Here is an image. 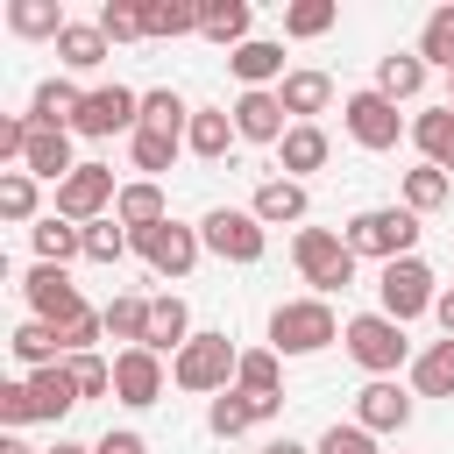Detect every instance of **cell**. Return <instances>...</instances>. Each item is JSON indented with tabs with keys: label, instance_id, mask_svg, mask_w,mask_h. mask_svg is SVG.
<instances>
[{
	"label": "cell",
	"instance_id": "6da1fadb",
	"mask_svg": "<svg viewBox=\"0 0 454 454\" xmlns=\"http://www.w3.org/2000/svg\"><path fill=\"white\" fill-rule=\"evenodd\" d=\"M291 262H298V277L312 284V298H333V291H348L355 284V248L340 241V227H298L291 234Z\"/></svg>",
	"mask_w": 454,
	"mask_h": 454
},
{
	"label": "cell",
	"instance_id": "7a4b0ae2",
	"mask_svg": "<svg viewBox=\"0 0 454 454\" xmlns=\"http://www.w3.org/2000/svg\"><path fill=\"white\" fill-rule=\"evenodd\" d=\"M340 241H348L355 255H369V262H397V255L419 248V213H411V206H362V213L340 227Z\"/></svg>",
	"mask_w": 454,
	"mask_h": 454
},
{
	"label": "cell",
	"instance_id": "3957f363",
	"mask_svg": "<svg viewBox=\"0 0 454 454\" xmlns=\"http://www.w3.org/2000/svg\"><path fill=\"white\" fill-rule=\"evenodd\" d=\"M340 326H348V319H333L326 298H284V305L270 312V348H277V355H319V348L340 340Z\"/></svg>",
	"mask_w": 454,
	"mask_h": 454
},
{
	"label": "cell",
	"instance_id": "277c9868",
	"mask_svg": "<svg viewBox=\"0 0 454 454\" xmlns=\"http://www.w3.org/2000/svg\"><path fill=\"white\" fill-rule=\"evenodd\" d=\"M234 369H241V348L227 333H192L184 355L170 362V383L192 397H220V390H234Z\"/></svg>",
	"mask_w": 454,
	"mask_h": 454
},
{
	"label": "cell",
	"instance_id": "5b68a950",
	"mask_svg": "<svg viewBox=\"0 0 454 454\" xmlns=\"http://www.w3.org/2000/svg\"><path fill=\"white\" fill-rule=\"evenodd\" d=\"M340 340H348L355 369H369V376H397V369L411 362V340H404V326H397L390 312H355V319L340 326Z\"/></svg>",
	"mask_w": 454,
	"mask_h": 454
},
{
	"label": "cell",
	"instance_id": "8992f818",
	"mask_svg": "<svg viewBox=\"0 0 454 454\" xmlns=\"http://www.w3.org/2000/svg\"><path fill=\"white\" fill-rule=\"evenodd\" d=\"M199 241H206V255H220V262H262L270 255V227L248 213V206H213L206 220H199Z\"/></svg>",
	"mask_w": 454,
	"mask_h": 454
},
{
	"label": "cell",
	"instance_id": "52a82bcc",
	"mask_svg": "<svg viewBox=\"0 0 454 454\" xmlns=\"http://www.w3.org/2000/svg\"><path fill=\"white\" fill-rule=\"evenodd\" d=\"M433 298H440V284H433V270L419 255H397V262L376 270V312H390L397 326H411L419 312H433Z\"/></svg>",
	"mask_w": 454,
	"mask_h": 454
},
{
	"label": "cell",
	"instance_id": "ba28073f",
	"mask_svg": "<svg viewBox=\"0 0 454 454\" xmlns=\"http://www.w3.org/2000/svg\"><path fill=\"white\" fill-rule=\"evenodd\" d=\"M340 128H348V142H355V149H369V156H383V149H397V135H411V128H404V114H397L376 85H362V92H348V99H340Z\"/></svg>",
	"mask_w": 454,
	"mask_h": 454
},
{
	"label": "cell",
	"instance_id": "9c48e42d",
	"mask_svg": "<svg viewBox=\"0 0 454 454\" xmlns=\"http://www.w3.org/2000/svg\"><path fill=\"white\" fill-rule=\"evenodd\" d=\"M135 128H142V92H128V85H92L85 106H78V121H71V135H85V142L135 135Z\"/></svg>",
	"mask_w": 454,
	"mask_h": 454
},
{
	"label": "cell",
	"instance_id": "30bf717a",
	"mask_svg": "<svg viewBox=\"0 0 454 454\" xmlns=\"http://www.w3.org/2000/svg\"><path fill=\"white\" fill-rule=\"evenodd\" d=\"M114 199H121L114 170H106V163H78V170L57 184V220L92 227V220H106V213H114Z\"/></svg>",
	"mask_w": 454,
	"mask_h": 454
},
{
	"label": "cell",
	"instance_id": "8fae6325",
	"mask_svg": "<svg viewBox=\"0 0 454 454\" xmlns=\"http://www.w3.org/2000/svg\"><path fill=\"white\" fill-rule=\"evenodd\" d=\"M135 255H142L156 277H192V262L206 255V241H199V227L163 220V227H142V234H135Z\"/></svg>",
	"mask_w": 454,
	"mask_h": 454
},
{
	"label": "cell",
	"instance_id": "7c38bea8",
	"mask_svg": "<svg viewBox=\"0 0 454 454\" xmlns=\"http://www.w3.org/2000/svg\"><path fill=\"white\" fill-rule=\"evenodd\" d=\"M21 298H28V312H35V319H50V326H71L78 312H92V305L78 298L71 270H57V262H35V270L21 277Z\"/></svg>",
	"mask_w": 454,
	"mask_h": 454
},
{
	"label": "cell",
	"instance_id": "4fadbf2b",
	"mask_svg": "<svg viewBox=\"0 0 454 454\" xmlns=\"http://www.w3.org/2000/svg\"><path fill=\"white\" fill-rule=\"evenodd\" d=\"M163 383H170V369H163L156 348H114V397L128 411H149L163 397Z\"/></svg>",
	"mask_w": 454,
	"mask_h": 454
},
{
	"label": "cell",
	"instance_id": "5bb4252c",
	"mask_svg": "<svg viewBox=\"0 0 454 454\" xmlns=\"http://www.w3.org/2000/svg\"><path fill=\"white\" fill-rule=\"evenodd\" d=\"M355 426H369V433H404V426H411V390H404L397 376H369V383L355 390Z\"/></svg>",
	"mask_w": 454,
	"mask_h": 454
},
{
	"label": "cell",
	"instance_id": "9a60e30c",
	"mask_svg": "<svg viewBox=\"0 0 454 454\" xmlns=\"http://www.w3.org/2000/svg\"><path fill=\"white\" fill-rule=\"evenodd\" d=\"M284 411V397H255V390H220L213 404H206V426L220 433V440H234V433H248V426H270Z\"/></svg>",
	"mask_w": 454,
	"mask_h": 454
},
{
	"label": "cell",
	"instance_id": "2e32d148",
	"mask_svg": "<svg viewBox=\"0 0 454 454\" xmlns=\"http://www.w3.org/2000/svg\"><path fill=\"white\" fill-rule=\"evenodd\" d=\"M227 71L241 78V92H277L291 71H284V43H270V35H248L234 57H227Z\"/></svg>",
	"mask_w": 454,
	"mask_h": 454
},
{
	"label": "cell",
	"instance_id": "e0dca14e",
	"mask_svg": "<svg viewBox=\"0 0 454 454\" xmlns=\"http://www.w3.org/2000/svg\"><path fill=\"white\" fill-rule=\"evenodd\" d=\"M227 114H234V135H241V142H270V149H277V142L291 135V114H284L277 92H241Z\"/></svg>",
	"mask_w": 454,
	"mask_h": 454
},
{
	"label": "cell",
	"instance_id": "ac0fdd59",
	"mask_svg": "<svg viewBox=\"0 0 454 454\" xmlns=\"http://www.w3.org/2000/svg\"><path fill=\"white\" fill-rule=\"evenodd\" d=\"M248 213H255L262 227H305L312 199H305V184H298V177H262V184H255V199H248Z\"/></svg>",
	"mask_w": 454,
	"mask_h": 454
},
{
	"label": "cell",
	"instance_id": "d6986e66",
	"mask_svg": "<svg viewBox=\"0 0 454 454\" xmlns=\"http://www.w3.org/2000/svg\"><path fill=\"white\" fill-rule=\"evenodd\" d=\"M326 156H333V142H326V128L319 121H291V135L277 142V163H284V177H312V170H326Z\"/></svg>",
	"mask_w": 454,
	"mask_h": 454
},
{
	"label": "cell",
	"instance_id": "ffe728a7",
	"mask_svg": "<svg viewBox=\"0 0 454 454\" xmlns=\"http://www.w3.org/2000/svg\"><path fill=\"white\" fill-rule=\"evenodd\" d=\"M192 333H199V326H192V305H184L177 291H156V298H149V348L177 362Z\"/></svg>",
	"mask_w": 454,
	"mask_h": 454
},
{
	"label": "cell",
	"instance_id": "44dd1931",
	"mask_svg": "<svg viewBox=\"0 0 454 454\" xmlns=\"http://www.w3.org/2000/svg\"><path fill=\"white\" fill-rule=\"evenodd\" d=\"M241 135H234V114L227 106H192V128H184V149L199 156V163H227V149H234Z\"/></svg>",
	"mask_w": 454,
	"mask_h": 454
},
{
	"label": "cell",
	"instance_id": "7402d4cb",
	"mask_svg": "<svg viewBox=\"0 0 454 454\" xmlns=\"http://www.w3.org/2000/svg\"><path fill=\"white\" fill-rule=\"evenodd\" d=\"M21 170H28L35 184H64V177L78 170V156H71V135H57V128H35V135H28V149H21Z\"/></svg>",
	"mask_w": 454,
	"mask_h": 454
},
{
	"label": "cell",
	"instance_id": "603a6c76",
	"mask_svg": "<svg viewBox=\"0 0 454 454\" xmlns=\"http://www.w3.org/2000/svg\"><path fill=\"white\" fill-rule=\"evenodd\" d=\"M78 106H85V92H78L71 78H43V85L28 92V121H35V128H57V135H71Z\"/></svg>",
	"mask_w": 454,
	"mask_h": 454
},
{
	"label": "cell",
	"instance_id": "cb8c5ba5",
	"mask_svg": "<svg viewBox=\"0 0 454 454\" xmlns=\"http://www.w3.org/2000/svg\"><path fill=\"white\" fill-rule=\"evenodd\" d=\"M114 220H121L128 234H142V227H163V220H170V199H163V184H156V177H135V184H121V199H114Z\"/></svg>",
	"mask_w": 454,
	"mask_h": 454
},
{
	"label": "cell",
	"instance_id": "d4e9b609",
	"mask_svg": "<svg viewBox=\"0 0 454 454\" xmlns=\"http://www.w3.org/2000/svg\"><path fill=\"white\" fill-rule=\"evenodd\" d=\"M7 355H14L28 376H35V369H57V362H64V333H57L50 319H21V326L7 333Z\"/></svg>",
	"mask_w": 454,
	"mask_h": 454
},
{
	"label": "cell",
	"instance_id": "484cf974",
	"mask_svg": "<svg viewBox=\"0 0 454 454\" xmlns=\"http://www.w3.org/2000/svg\"><path fill=\"white\" fill-rule=\"evenodd\" d=\"M248 21H255L248 0H199V35L206 43H227V57L248 43Z\"/></svg>",
	"mask_w": 454,
	"mask_h": 454
},
{
	"label": "cell",
	"instance_id": "4316f807",
	"mask_svg": "<svg viewBox=\"0 0 454 454\" xmlns=\"http://www.w3.org/2000/svg\"><path fill=\"white\" fill-rule=\"evenodd\" d=\"M376 92L397 106V99H419L426 92V57L419 50H390V57H376Z\"/></svg>",
	"mask_w": 454,
	"mask_h": 454
},
{
	"label": "cell",
	"instance_id": "83f0119b",
	"mask_svg": "<svg viewBox=\"0 0 454 454\" xmlns=\"http://www.w3.org/2000/svg\"><path fill=\"white\" fill-rule=\"evenodd\" d=\"M277 99H284V114H291V121H312V114H326V106H333V78L305 64V71H291V78L277 85Z\"/></svg>",
	"mask_w": 454,
	"mask_h": 454
},
{
	"label": "cell",
	"instance_id": "f1b7e54d",
	"mask_svg": "<svg viewBox=\"0 0 454 454\" xmlns=\"http://www.w3.org/2000/svg\"><path fill=\"white\" fill-rule=\"evenodd\" d=\"M99 312H106V340H121V348H149V298H142V291H114Z\"/></svg>",
	"mask_w": 454,
	"mask_h": 454
},
{
	"label": "cell",
	"instance_id": "f546056e",
	"mask_svg": "<svg viewBox=\"0 0 454 454\" xmlns=\"http://www.w3.org/2000/svg\"><path fill=\"white\" fill-rule=\"evenodd\" d=\"M411 142H419V156H426L433 170L454 177V106H426V114L411 121Z\"/></svg>",
	"mask_w": 454,
	"mask_h": 454
},
{
	"label": "cell",
	"instance_id": "4dcf8cb0",
	"mask_svg": "<svg viewBox=\"0 0 454 454\" xmlns=\"http://www.w3.org/2000/svg\"><path fill=\"white\" fill-rule=\"evenodd\" d=\"M7 28L28 35V43H57V35L71 28V14H64L57 0H7Z\"/></svg>",
	"mask_w": 454,
	"mask_h": 454
},
{
	"label": "cell",
	"instance_id": "1f68e13d",
	"mask_svg": "<svg viewBox=\"0 0 454 454\" xmlns=\"http://www.w3.org/2000/svg\"><path fill=\"white\" fill-rule=\"evenodd\" d=\"M106 50H114V43H106L99 21H71V28L57 35V64H64V71H99Z\"/></svg>",
	"mask_w": 454,
	"mask_h": 454
},
{
	"label": "cell",
	"instance_id": "d6a6232c",
	"mask_svg": "<svg viewBox=\"0 0 454 454\" xmlns=\"http://www.w3.org/2000/svg\"><path fill=\"white\" fill-rule=\"evenodd\" d=\"M28 241H35V262H57V270L85 255V227H71V220H57V213H50V220H35V227H28Z\"/></svg>",
	"mask_w": 454,
	"mask_h": 454
},
{
	"label": "cell",
	"instance_id": "836d02e7",
	"mask_svg": "<svg viewBox=\"0 0 454 454\" xmlns=\"http://www.w3.org/2000/svg\"><path fill=\"white\" fill-rule=\"evenodd\" d=\"M411 397H454V340H433L411 355Z\"/></svg>",
	"mask_w": 454,
	"mask_h": 454
},
{
	"label": "cell",
	"instance_id": "e575fe53",
	"mask_svg": "<svg viewBox=\"0 0 454 454\" xmlns=\"http://www.w3.org/2000/svg\"><path fill=\"white\" fill-rule=\"evenodd\" d=\"M234 390H255V397H284V355H277V348H241Z\"/></svg>",
	"mask_w": 454,
	"mask_h": 454
},
{
	"label": "cell",
	"instance_id": "d590c367",
	"mask_svg": "<svg viewBox=\"0 0 454 454\" xmlns=\"http://www.w3.org/2000/svg\"><path fill=\"white\" fill-rule=\"evenodd\" d=\"M142 128H149V135H177V142H184V128H192V106H184V92H170V85L142 92Z\"/></svg>",
	"mask_w": 454,
	"mask_h": 454
},
{
	"label": "cell",
	"instance_id": "8d00e7d4",
	"mask_svg": "<svg viewBox=\"0 0 454 454\" xmlns=\"http://www.w3.org/2000/svg\"><path fill=\"white\" fill-rule=\"evenodd\" d=\"M419 57H426V71L440 64V71L454 78V7H433V14H426V28H419Z\"/></svg>",
	"mask_w": 454,
	"mask_h": 454
},
{
	"label": "cell",
	"instance_id": "74e56055",
	"mask_svg": "<svg viewBox=\"0 0 454 454\" xmlns=\"http://www.w3.org/2000/svg\"><path fill=\"white\" fill-rule=\"evenodd\" d=\"M142 28L149 35H199V7L192 0H142Z\"/></svg>",
	"mask_w": 454,
	"mask_h": 454
},
{
	"label": "cell",
	"instance_id": "f35d334b",
	"mask_svg": "<svg viewBox=\"0 0 454 454\" xmlns=\"http://www.w3.org/2000/svg\"><path fill=\"white\" fill-rule=\"evenodd\" d=\"M333 21H340L333 0H291V7H284V35H291V43H312V35H326Z\"/></svg>",
	"mask_w": 454,
	"mask_h": 454
},
{
	"label": "cell",
	"instance_id": "ab89813d",
	"mask_svg": "<svg viewBox=\"0 0 454 454\" xmlns=\"http://www.w3.org/2000/svg\"><path fill=\"white\" fill-rule=\"evenodd\" d=\"M447 192H454V177H447V170H433V163L404 170V206H411V213H440V206H447Z\"/></svg>",
	"mask_w": 454,
	"mask_h": 454
},
{
	"label": "cell",
	"instance_id": "60d3db41",
	"mask_svg": "<svg viewBox=\"0 0 454 454\" xmlns=\"http://www.w3.org/2000/svg\"><path fill=\"white\" fill-rule=\"evenodd\" d=\"M128 248H135V234H128V227H121V220H114V213H106V220H92V227H85V262H106V270H114V262H121V255H128Z\"/></svg>",
	"mask_w": 454,
	"mask_h": 454
},
{
	"label": "cell",
	"instance_id": "b9f144b4",
	"mask_svg": "<svg viewBox=\"0 0 454 454\" xmlns=\"http://www.w3.org/2000/svg\"><path fill=\"white\" fill-rule=\"evenodd\" d=\"M128 149H135V170H142V177H156V170H170V163H177V149H184V142H177V135H149V128H135V135H128Z\"/></svg>",
	"mask_w": 454,
	"mask_h": 454
},
{
	"label": "cell",
	"instance_id": "7bdbcfd3",
	"mask_svg": "<svg viewBox=\"0 0 454 454\" xmlns=\"http://www.w3.org/2000/svg\"><path fill=\"white\" fill-rule=\"evenodd\" d=\"M0 220H14V227L35 220V177L28 170H0Z\"/></svg>",
	"mask_w": 454,
	"mask_h": 454
},
{
	"label": "cell",
	"instance_id": "ee69618b",
	"mask_svg": "<svg viewBox=\"0 0 454 454\" xmlns=\"http://www.w3.org/2000/svg\"><path fill=\"white\" fill-rule=\"evenodd\" d=\"M92 21L106 28V43H135V35H149V28H142V0H106Z\"/></svg>",
	"mask_w": 454,
	"mask_h": 454
},
{
	"label": "cell",
	"instance_id": "f6af8a7d",
	"mask_svg": "<svg viewBox=\"0 0 454 454\" xmlns=\"http://www.w3.org/2000/svg\"><path fill=\"white\" fill-rule=\"evenodd\" d=\"M64 369H71L78 397H106V390H114V362H106V355H64Z\"/></svg>",
	"mask_w": 454,
	"mask_h": 454
},
{
	"label": "cell",
	"instance_id": "bcb514c9",
	"mask_svg": "<svg viewBox=\"0 0 454 454\" xmlns=\"http://www.w3.org/2000/svg\"><path fill=\"white\" fill-rule=\"evenodd\" d=\"M319 454H376V433L355 426V419H333V426L319 433Z\"/></svg>",
	"mask_w": 454,
	"mask_h": 454
},
{
	"label": "cell",
	"instance_id": "7dc6e473",
	"mask_svg": "<svg viewBox=\"0 0 454 454\" xmlns=\"http://www.w3.org/2000/svg\"><path fill=\"white\" fill-rule=\"evenodd\" d=\"M92 454H149V440H142L135 426H114L106 440H92Z\"/></svg>",
	"mask_w": 454,
	"mask_h": 454
},
{
	"label": "cell",
	"instance_id": "c3c4849f",
	"mask_svg": "<svg viewBox=\"0 0 454 454\" xmlns=\"http://www.w3.org/2000/svg\"><path fill=\"white\" fill-rule=\"evenodd\" d=\"M433 319H440V333H447V340H454V284H447V291H440V298H433Z\"/></svg>",
	"mask_w": 454,
	"mask_h": 454
},
{
	"label": "cell",
	"instance_id": "681fc988",
	"mask_svg": "<svg viewBox=\"0 0 454 454\" xmlns=\"http://www.w3.org/2000/svg\"><path fill=\"white\" fill-rule=\"evenodd\" d=\"M262 454H319V447H305V440H291V433H284V440H270Z\"/></svg>",
	"mask_w": 454,
	"mask_h": 454
},
{
	"label": "cell",
	"instance_id": "f907efd6",
	"mask_svg": "<svg viewBox=\"0 0 454 454\" xmlns=\"http://www.w3.org/2000/svg\"><path fill=\"white\" fill-rule=\"evenodd\" d=\"M0 454H35V447H28L21 433H7V440H0Z\"/></svg>",
	"mask_w": 454,
	"mask_h": 454
},
{
	"label": "cell",
	"instance_id": "816d5d0a",
	"mask_svg": "<svg viewBox=\"0 0 454 454\" xmlns=\"http://www.w3.org/2000/svg\"><path fill=\"white\" fill-rule=\"evenodd\" d=\"M50 454H92V447H85V440H57Z\"/></svg>",
	"mask_w": 454,
	"mask_h": 454
},
{
	"label": "cell",
	"instance_id": "f5cc1de1",
	"mask_svg": "<svg viewBox=\"0 0 454 454\" xmlns=\"http://www.w3.org/2000/svg\"><path fill=\"white\" fill-rule=\"evenodd\" d=\"M447 106H454V78H447Z\"/></svg>",
	"mask_w": 454,
	"mask_h": 454
}]
</instances>
